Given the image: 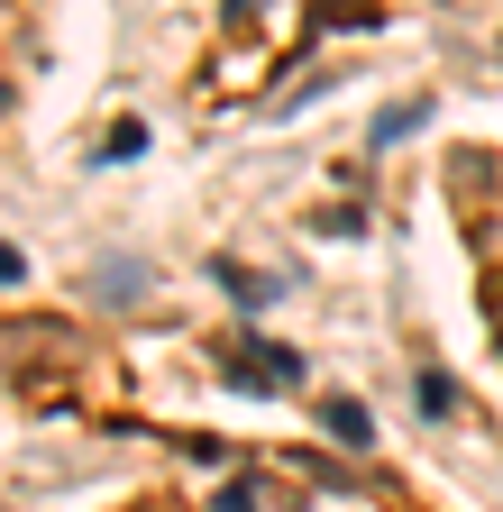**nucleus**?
<instances>
[{"label": "nucleus", "mask_w": 503, "mask_h": 512, "mask_svg": "<svg viewBox=\"0 0 503 512\" xmlns=\"http://www.w3.org/2000/svg\"><path fill=\"white\" fill-rule=\"evenodd\" d=\"M129 156H147V128H138V119H119L110 138H101V165H129Z\"/></svg>", "instance_id": "39448f33"}, {"label": "nucleus", "mask_w": 503, "mask_h": 512, "mask_svg": "<svg viewBox=\"0 0 503 512\" xmlns=\"http://www.w3.org/2000/svg\"><path fill=\"white\" fill-rule=\"evenodd\" d=\"M92 284H101L110 302H138V293H147V266H138V256H110V266H101Z\"/></svg>", "instance_id": "7ed1b4c3"}, {"label": "nucleus", "mask_w": 503, "mask_h": 512, "mask_svg": "<svg viewBox=\"0 0 503 512\" xmlns=\"http://www.w3.org/2000/svg\"><path fill=\"white\" fill-rule=\"evenodd\" d=\"M229 384H238V394H293V384H302V357L293 348H247L229 366Z\"/></svg>", "instance_id": "f257e3e1"}, {"label": "nucleus", "mask_w": 503, "mask_h": 512, "mask_svg": "<svg viewBox=\"0 0 503 512\" xmlns=\"http://www.w3.org/2000/svg\"><path fill=\"white\" fill-rule=\"evenodd\" d=\"M421 119H430V101H394L385 119H375V147H403V138H412Z\"/></svg>", "instance_id": "20e7f679"}, {"label": "nucleus", "mask_w": 503, "mask_h": 512, "mask_svg": "<svg viewBox=\"0 0 503 512\" xmlns=\"http://www.w3.org/2000/svg\"><path fill=\"white\" fill-rule=\"evenodd\" d=\"M330 430H339V448H375V421H366V403H348V394H330V412H321Z\"/></svg>", "instance_id": "f03ea898"}]
</instances>
